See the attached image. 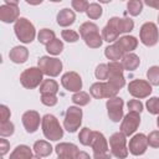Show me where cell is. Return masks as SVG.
I'll use <instances>...</instances> for the list:
<instances>
[{
    "label": "cell",
    "mask_w": 159,
    "mask_h": 159,
    "mask_svg": "<svg viewBox=\"0 0 159 159\" xmlns=\"http://www.w3.org/2000/svg\"><path fill=\"white\" fill-rule=\"evenodd\" d=\"M80 36L84 41V43L91 48H98L102 46L103 39L102 34H99V29L96 24L91 21H86L80 26Z\"/></svg>",
    "instance_id": "1"
},
{
    "label": "cell",
    "mask_w": 159,
    "mask_h": 159,
    "mask_svg": "<svg viewBox=\"0 0 159 159\" xmlns=\"http://www.w3.org/2000/svg\"><path fill=\"white\" fill-rule=\"evenodd\" d=\"M41 127L46 139L56 142L63 137V128L53 114H45L41 120Z\"/></svg>",
    "instance_id": "2"
},
{
    "label": "cell",
    "mask_w": 159,
    "mask_h": 159,
    "mask_svg": "<svg viewBox=\"0 0 159 159\" xmlns=\"http://www.w3.org/2000/svg\"><path fill=\"white\" fill-rule=\"evenodd\" d=\"M14 31L16 37L24 42V43H30L35 40L36 36V30L35 26L32 25V22L30 20H27L26 17H20L15 25H14Z\"/></svg>",
    "instance_id": "3"
},
{
    "label": "cell",
    "mask_w": 159,
    "mask_h": 159,
    "mask_svg": "<svg viewBox=\"0 0 159 159\" xmlns=\"http://www.w3.org/2000/svg\"><path fill=\"white\" fill-rule=\"evenodd\" d=\"M93 150V159H111L112 154L109 153V147L106 137L97 130H93V139L91 143Z\"/></svg>",
    "instance_id": "4"
},
{
    "label": "cell",
    "mask_w": 159,
    "mask_h": 159,
    "mask_svg": "<svg viewBox=\"0 0 159 159\" xmlns=\"http://www.w3.org/2000/svg\"><path fill=\"white\" fill-rule=\"evenodd\" d=\"M107 66H108L107 82L112 87H114L117 91H119L125 84V78L123 76V71H124L123 65L119 61H111L109 63H107Z\"/></svg>",
    "instance_id": "5"
},
{
    "label": "cell",
    "mask_w": 159,
    "mask_h": 159,
    "mask_svg": "<svg viewBox=\"0 0 159 159\" xmlns=\"http://www.w3.org/2000/svg\"><path fill=\"white\" fill-rule=\"evenodd\" d=\"M20 82L22 87L27 89H34L43 82V73L39 67H29L24 70V72L20 75Z\"/></svg>",
    "instance_id": "6"
},
{
    "label": "cell",
    "mask_w": 159,
    "mask_h": 159,
    "mask_svg": "<svg viewBox=\"0 0 159 159\" xmlns=\"http://www.w3.org/2000/svg\"><path fill=\"white\" fill-rule=\"evenodd\" d=\"M109 148L111 154L118 159H125L128 157V148H127V137L122 132L113 133L109 137Z\"/></svg>",
    "instance_id": "7"
},
{
    "label": "cell",
    "mask_w": 159,
    "mask_h": 159,
    "mask_svg": "<svg viewBox=\"0 0 159 159\" xmlns=\"http://www.w3.org/2000/svg\"><path fill=\"white\" fill-rule=\"evenodd\" d=\"M37 67L42 71L43 75L48 77H57L62 71V62L56 57L42 56L37 61Z\"/></svg>",
    "instance_id": "8"
},
{
    "label": "cell",
    "mask_w": 159,
    "mask_h": 159,
    "mask_svg": "<svg viewBox=\"0 0 159 159\" xmlns=\"http://www.w3.org/2000/svg\"><path fill=\"white\" fill-rule=\"evenodd\" d=\"M81 123H82V109L75 106L68 107L63 118V128L70 133H75L81 127Z\"/></svg>",
    "instance_id": "9"
},
{
    "label": "cell",
    "mask_w": 159,
    "mask_h": 159,
    "mask_svg": "<svg viewBox=\"0 0 159 159\" xmlns=\"http://www.w3.org/2000/svg\"><path fill=\"white\" fill-rule=\"evenodd\" d=\"M139 39L140 42L148 47H152L157 45L159 41V30L158 26L154 22H144L139 31Z\"/></svg>",
    "instance_id": "10"
},
{
    "label": "cell",
    "mask_w": 159,
    "mask_h": 159,
    "mask_svg": "<svg viewBox=\"0 0 159 159\" xmlns=\"http://www.w3.org/2000/svg\"><path fill=\"white\" fill-rule=\"evenodd\" d=\"M152 84L145 80H133L128 84V92L134 98H147L152 93Z\"/></svg>",
    "instance_id": "11"
},
{
    "label": "cell",
    "mask_w": 159,
    "mask_h": 159,
    "mask_svg": "<svg viewBox=\"0 0 159 159\" xmlns=\"http://www.w3.org/2000/svg\"><path fill=\"white\" fill-rule=\"evenodd\" d=\"M118 91L112 87L108 82H96L89 87V94L96 98V99H101V98H113L117 97Z\"/></svg>",
    "instance_id": "12"
},
{
    "label": "cell",
    "mask_w": 159,
    "mask_h": 159,
    "mask_svg": "<svg viewBox=\"0 0 159 159\" xmlns=\"http://www.w3.org/2000/svg\"><path fill=\"white\" fill-rule=\"evenodd\" d=\"M20 10L17 6V1H11V0H5V4L0 6V20L6 24L16 22L19 17Z\"/></svg>",
    "instance_id": "13"
},
{
    "label": "cell",
    "mask_w": 159,
    "mask_h": 159,
    "mask_svg": "<svg viewBox=\"0 0 159 159\" xmlns=\"http://www.w3.org/2000/svg\"><path fill=\"white\" fill-rule=\"evenodd\" d=\"M140 124V113H137V112H128L123 119H122V123H120V132L125 135V137H129L132 135L139 127Z\"/></svg>",
    "instance_id": "14"
},
{
    "label": "cell",
    "mask_w": 159,
    "mask_h": 159,
    "mask_svg": "<svg viewBox=\"0 0 159 159\" xmlns=\"http://www.w3.org/2000/svg\"><path fill=\"white\" fill-rule=\"evenodd\" d=\"M61 84L65 89L68 92H80L82 89V78L81 76L75 71H68L62 75L61 77Z\"/></svg>",
    "instance_id": "15"
},
{
    "label": "cell",
    "mask_w": 159,
    "mask_h": 159,
    "mask_svg": "<svg viewBox=\"0 0 159 159\" xmlns=\"http://www.w3.org/2000/svg\"><path fill=\"white\" fill-rule=\"evenodd\" d=\"M123 106H124V102L120 97H113L107 101L106 107H107L108 117L111 120L119 122L120 119H123Z\"/></svg>",
    "instance_id": "16"
},
{
    "label": "cell",
    "mask_w": 159,
    "mask_h": 159,
    "mask_svg": "<svg viewBox=\"0 0 159 159\" xmlns=\"http://www.w3.org/2000/svg\"><path fill=\"white\" fill-rule=\"evenodd\" d=\"M148 148V138L143 133H138L133 135L129 140V152L133 155H142L147 152Z\"/></svg>",
    "instance_id": "17"
},
{
    "label": "cell",
    "mask_w": 159,
    "mask_h": 159,
    "mask_svg": "<svg viewBox=\"0 0 159 159\" xmlns=\"http://www.w3.org/2000/svg\"><path fill=\"white\" fill-rule=\"evenodd\" d=\"M21 120L27 133H35L39 129L40 122L42 120V118H40V114L36 111H26L22 114Z\"/></svg>",
    "instance_id": "18"
},
{
    "label": "cell",
    "mask_w": 159,
    "mask_h": 159,
    "mask_svg": "<svg viewBox=\"0 0 159 159\" xmlns=\"http://www.w3.org/2000/svg\"><path fill=\"white\" fill-rule=\"evenodd\" d=\"M119 31H118V17H111L107 22V25L102 29V39L103 41L107 42H116L119 37Z\"/></svg>",
    "instance_id": "19"
},
{
    "label": "cell",
    "mask_w": 159,
    "mask_h": 159,
    "mask_svg": "<svg viewBox=\"0 0 159 159\" xmlns=\"http://www.w3.org/2000/svg\"><path fill=\"white\" fill-rule=\"evenodd\" d=\"M114 43H116V45L120 48V51L125 55V53H129V52H132L133 50L137 48V46H138V40H137V37H134V36L127 35V36L119 37Z\"/></svg>",
    "instance_id": "20"
},
{
    "label": "cell",
    "mask_w": 159,
    "mask_h": 159,
    "mask_svg": "<svg viewBox=\"0 0 159 159\" xmlns=\"http://www.w3.org/2000/svg\"><path fill=\"white\" fill-rule=\"evenodd\" d=\"M56 19H57V24H58L60 26L67 27V26H71V25L75 22V20H76V14L73 12V10L65 7V9H62V10L58 11Z\"/></svg>",
    "instance_id": "21"
},
{
    "label": "cell",
    "mask_w": 159,
    "mask_h": 159,
    "mask_svg": "<svg viewBox=\"0 0 159 159\" xmlns=\"http://www.w3.org/2000/svg\"><path fill=\"white\" fill-rule=\"evenodd\" d=\"M9 57L14 63H24L27 61L29 50L25 46H15L10 50Z\"/></svg>",
    "instance_id": "22"
},
{
    "label": "cell",
    "mask_w": 159,
    "mask_h": 159,
    "mask_svg": "<svg viewBox=\"0 0 159 159\" xmlns=\"http://www.w3.org/2000/svg\"><path fill=\"white\" fill-rule=\"evenodd\" d=\"M120 63L123 65V68L127 70V71H134L139 67L140 65V60H139V56L133 53V52H129V53H125L123 57H122V61Z\"/></svg>",
    "instance_id": "23"
},
{
    "label": "cell",
    "mask_w": 159,
    "mask_h": 159,
    "mask_svg": "<svg viewBox=\"0 0 159 159\" xmlns=\"http://www.w3.org/2000/svg\"><path fill=\"white\" fill-rule=\"evenodd\" d=\"M31 158H32V152L30 147L25 144H20L12 150L9 159H31Z\"/></svg>",
    "instance_id": "24"
},
{
    "label": "cell",
    "mask_w": 159,
    "mask_h": 159,
    "mask_svg": "<svg viewBox=\"0 0 159 159\" xmlns=\"http://www.w3.org/2000/svg\"><path fill=\"white\" fill-rule=\"evenodd\" d=\"M34 152L39 157H48L52 153V145L46 140H37L34 143Z\"/></svg>",
    "instance_id": "25"
},
{
    "label": "cell",
    "mask_w": 159,
    "mask_h": 159,
    "mask_svg": "<svg viewBox=\"0 0 159 159\" xmlns=\"http://www.w3.org/2000/svg\"><path fill=\"white\" fill-rule=\"evenodd\" d=\"M57 92H58V83L55 80L51 78L43 80V82L40 86L41 94H57Z\"/></svg>",
    "instance_id": "26"
},
{
    "label": "cell",
    "mask_w": 159,
    "mask_h": 159,
    "mask_svg": "<svg viewBox=\"0 0 159 159\" xmlns=\"http://www.w3.org/2000/svg\"><path fill=\"white\" fill-rule=\"evenodd\" d=\"M55 150H56L57 155H60V154H70V155H72L75 158H76L77 153L80 152L78 147L76 144H72V143H60V144L56 145Z\"/></svg>",
    "instance_id": "27"
},
{
    "label": "cell",
    "mask_w": 159,
    "mask_h": 159,
    "mask_svg": "<svg viewBox=\"0 0 159 159\" xmlns=\"http://www.w3.org/2000/svg\"><path fill=\"white\" fill-rule=\"evenodd\" d=\"M104 55H106V57H107L108 60H111V61H119V60H122V57L124 56V53L120 51V48H119L116 43H113V45L106 47Z\"/></svg>",
    "instance_id": "28"
},
{
    "label": "cell",
    "mask_w": 159,
    "mask_h": 159,
    "mask_svg": "<svg viewBox=\"0 0 159 159\" xmlns=\"http://www.w3.org/2000/svg\"><path fill=\"white\" fill-rule=\"evenodd\" d=\"M56 39V35L52 30L50 29H41L40 32L37 34V40L42 45H48L51 41H53Z\"/></svg>",
    "instance_id": "29"
},
{
    "label": "cell",
    "mask_w": 159,
    "mask_h": 159,
    "mask_svg": "<svg viewBox=\"0 0 159 159\" xmlns=\"http://www.w3.org/2000/svg\"><path fill=\"white\" fill-rule=\"evenodd\" d=\"M134 29V21L129 17H118V31L119 34L130 32Z\"/></svg>",
    "instance_id": "30"
},
{
    "label": "cell",
    "mask_w": 159,
    "mask_h": 159,
    "mask_svg": "<svg viewBox=\"0 0 159 159\" xmlns=\"http://www.w3.org/2000/svg\"><path fill=\"white\" fill-rule=\"evenodd\" d=\"M62 50H63V42L60 39H55L48 45H46V51L50 55H53V56L60 55L62 52Z\"/></svg>",
    "instance_id": "31"
},
{
    "label": "cell",
    "mask_w": 159,
    "mask_h": 159,
    "mask_svg": "<svg viewBox=\"0 0 159 159\" xmlns=\"http://www.w3.org/2000/svg\"><path fill=\"white\" fill-rule=\"evenodd\" d=\"M71 99H72V102H73L75 104L82 107V106H87V104L89 103V101H91V96H89L87 92L80 91V92L75 93V94L72 96Z\"/></svg>",
    "instance_id": "32"
},
{
    "label": "cell",
    "mask_w": 159,
    "mask_h": 159,
    "mask_svg": "<svg viewBox=\"0 0 159 159\" xmlns=\"http://www.w3.org/2000/svg\"><path fill=\"white\" fill-rule=\"evenodd\" d=\"M102 12H103L102 6H101L99 4H97V2H91V4L88 5L87 11H86L87 16H88L89 19H92V20L99 19V17L102 16Z\"/></svg>",
    "instance_id": "33"
},
{
    "label": "cell",
    "mask_w": 159,
    "mask_h": 159,
    "mask_svg": "<svg viewBox=\"0 0 159 159\" xmlns=\"http://www.w3.org/2000/svg\"><path fill=\"white\" fill-rule=\"evenodd\" d=\"M78 139H80V143L82 145H91L92 139H93V130H91L87 127L82 128L80 134H78Z\"/></svg>",
    "instance_id": "34"
},
{
    "label": "cell",
    "mask_w": 159,
    "mask_h": 159,
    "mask_svg": "<svg viewBox=\"0 0 159 159\" xmlns=\"http://www.w3.org/2000/svg\"><path fill=\"white\" fill-rule=\"evenodd\" d=\"M127 9H128V12L132 16H138L143 10V1H140V0H130V1L127 2Z\"/></svg>",
    "instance_id": "35"
},
{
    "label": "cell",
    "mask_w": 159,
    "mask_h": 159,
    "mask_svg": "<svg viewBox=\"0 0 159 159\" xmlns=\"http://www.w3.org/2000/svg\"><path fill=\"white\" fill-rule=\"evenodd\" d=\"M148 82L152 86H159V66H152L147 71Z\"/></svg>",
    "instance_id": "36"
},
{
    "label": "cell",
    "mask_w": 159,
    "mask_h": 159,
    "mask_svg": "<svg viewBox=\"0 0 159 159\" xmlns=\"http://www.w3.org/2000/svg\"><path fill=\"white\" fill-rule=\"evenodd\" d=\"M15 132V125L12 122L7 120V122H2L0 123V135L4 138V137H10Z\"/></svg>",
    "instance_id": "37"
},
{
    "label": "cell",
    "mask_w": 159,
    "mask_h": 159,
    "mask_svg": "<svg viewBox=\"0 0 159 159\" xmlns=\"http://www.w3.org/2000/svg\"><path fill=\"white\" fill-rule=\"evenodd\" d=\"M94 76H96L97 80H99V82L107 80L108 78V66H107V63H99L96 67Z\"/></svg>",
    "instance_id": "38"
},
{
    "label": "cell",
    "mask_w": 159,
    "mask_h": 159,
    "mask_svg": "<svg viewBox=\"0 0 159 159\" xmlns=\"http://www.w3.org/2000/svg\"><path fill=\"white\" fill-rule=\"evenodd\" d=\"M147 109L150 114H159V97H152L145 103Z\"/></svg>",
    "instance_id": "39"
},
{
    "label": "cell",
    "mask_w": 159,
    "mask_h": 159,
    "mask_svg": "<svg viewBox=\"0 0 159 159\" xmlns=\"http://www.w3.org/2000/svg\"><path fill=\"white\" fill-rule=\"evenodd\" d=\"M61 36H62V40H65L67 42H77L80 40V35L75 30H70V29L62 30Z\"/></svg>",
    "instance_id": "40"
},
{
    "label": "cell",
    "mask_w": 159,
    "mask_h": 159,
    "mask_svg": "<svg viewBox=\"0 0 159 159\" xmlns=\"http://www.w3.org/2000/svg\"><path fill=\"white\" fill-rule=\"evenodd\" d=\"M71 5H72L73 10H76L78 12H86L87 9H88L89 2L86 1V0H72L71 1Z\"/></svg>",
    "instance_id": "41"
},
{
    "label": "cell",
    "mask_w": 159,
    "mask_h": 159,
    "mask_svg": "<svg viewBox=\"0 0 159 159\" xmlns=\"http://www.w3.org/2000/svg\"><path fill=\"white\" fill-rule=\"evenodd\" d=\"M57 96L56 94H41V102L42 104L47 107H53L57 104Z\"/></svg>",
    "instance_id": "42"
},
{
    "label": "cell",
    "mask_w": 159,
    "mask_h": 159,
    "mask_svg": "<svg viewBox=\"0 0 159 159\" xmlns=\"http://www.w3.org/2000/svg\"><path fill=\"white\" fill-rule=\"evenodd\" d=\"M148 138V145L152 148H159V130H153L147 135Z\"/></svg>",
    "instance_id": "43"
},
{
    "label": "cell",
    "mask_w": 159,
    "mask_h": 159,
    "mask_svg": "<svg viewBox=\"0 0 159 159\" xmlns=\"http://www.w3.org/2000/svg\"><path fill=\"white\" fill-rule=\"evenodd\" d=\"M127 106H128L129 112L140 113V112L143 111V103H142L140 101H138V99H130V101L127 103Z\"/></svg>",
    "instance_id": "44"
},
{
    "label": "cell",
    "mask_w": 159,
    "mask_h": 159,
    "mask_svg": "<svg viewBox=\"0 0 159 159\" xmlns=\"http://www.w3.org/2000/svg\"><path fill=\"white\" fill-rule=\"evenodd\" d=\"M10 116H11L10 109L5 104H1L0 106V120H1V123L2 122H7L10 119Z\"/></svg>",
    "instance_id": "45"
},
{
    "label": "cell",
    "mask_w": 159,
    "mask_h": 159,
    "mask_svg": "<svg viewBox=\"0 0 159 159\" xmlns=\"http://www.w3.org/2000/svg\"><path fill=\"white\" fill-rule=\"evenodd\" d=\"M0 149H1V155H5L10 149V143L4 138L0 139Z\"/></svg>",
    "instance_id": "46"
},
{
    "label": "cell",
    "mask_w": 159,
    "mask_h": 159,
    "mask_svg": "<svg viewBox=\"0 0 159 159\" xmlns=\"http://www.w3.org/2000/svg\"><path fill=\"white\" fill-rule=\"evenodd\" d=\"M144 4H147L148 6H152V7L159 10V0H147V1H144Z\"/></svg>",
    "instance_id": "47"
},
{
    "label": "cell",
    "mask_w": 159,
    "mask_h": 159,
    "mask_svg": "<svg viewBox=\"0 0 159 159\" xmlns=\"http://www.w3.org/2000/svg\"><path fill=\"white\" fill-rule=\"evenodd\" d=\"M76 159H91V157L86 152H78L76 155Z\"/></svg>",
    "instance_id": "48"
},
{
    "label": "cell",
    "mask_w": 159,
    "mask_h": 159,
    "mask_svg": "<svg viewBox=\"0 0 159 159\" xmlns=\"http://www.w3.org/2000/svg\"><path fill=\"white\" fill-rule=\"evenodd\" d=\"M57 159H76V158L70 154H60V155H57Z\"/></svg>",
    "instance_id": "49"
},
{
    "label": "cell",
    "mask_w": 159,
    "mask_h": 159,
    "mask_svg": "<svg viewBox=\"0 0 159 159\" xmlns=\"http://www.w3.org/2000/svg\"><path fill=\"white\" fill-rule=\"evenodd\" d=\"M31 159H41V157H39V155H32Z\"/></svg>",
    "instance_id": "50"
},
{
    "label": "cell",
    "mask_w": 159,
    "mask_h": 159,
    "mask_svg": "<svg viewBox=\"0 0 159 159\" xmlns=\"http://www.w3.org/2000/svg\"><path fill=\"white\" fill-rule=\"evenodd\" d=\"M157 125H158V128H159V117H158V119H157Z\"/></svg>",
    "instance_id": "51"
},
{
    "label": "cell",
    "mask_w": 159,
    "mask_h": 159,
    "mask_svg": "<svg viewBox=\"0 0 159 159\" xmlns=\"http://www.w3.org/2000/svg\"><path fill=\"white\" fill-rule=\"evenodd\" d=\"M158 22H159V15H158Z\"/></svg>",
    "instance_id": "52"
}]
</instances>
